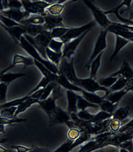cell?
Segmentation results:
<instances>
[{"label":"cell","instance_id":"6da1fadb","mask_svg":"<svg viewBox=\"0 0 133 152\" xmlns=\"http://www.w3.org/2000/svg\"><path fill=\"white\" fill-rule=\"evenodd\" d=\"M19 45L24 50H25V51L30 56V57H32L33 59V60H36V61L39 62V63L43 64L46 68L49 70H50L52 73L55 75H59V69L58 67L55 65L54 63H51L49 60H46L44 59L43 57L41 56L40 53L38 52V50L35 48L30 43L27 41V39L24 37H22L20 40Z\"/></svg>","mask_w":133,"mask_h":152},{"label":"cell","instance_id":"7a4b0ae2","mask_svg":"<svg viewBox=\"0 0 133 152\" xmlns=\"http://www.w3.org/2000/svg\"><path fill=\"white\" fill-rule=\"evenodd\" d=\"M24 37L38 50V52L40 53L41 56L44 59L47 60L46 50L49 47V43H50L51 40L52 39L51 32L49 31H44V32H41L40 34L37 35L35 37H32V36H29L27 34H25Z\"/></svg>","mask_w":133,"mask_h":152},{"label":"cell","instance_id":"3957f363","mask_svg":"<svg viewBox=\"0 0 133 152\" xmlns=\"http://www.w3.org/2000/svg\"><path fill=\"white\" fill-rule=\"evenodd\" d=\"M62 95H63V93H62L61 91V87L57 85L56 88L53 90L52 94H51L49 98H47L45 100H39L38 102V105H39V107L42 108L44 112H46L49 118H51L52 114L56 110V108L58 107L56 105V101L61 96H62Z\"/></svg>","mask_w":133,"mask_h":152},{"label":"cell","instance_id":"277c9868","mask_svg":"<svg viewBox=\"0 0 133 152\" xmlns=\"http://www.w3.org/2000/svg\"><path fill=\"white\" fill-rule=\"evenodd\" d=\"M73 84H74L76 86H78V87L81 88L82 89L85 90V91H88V92L95 93V94H97V92H98V91L104 92L105 93V95H104V96L103 98L106 97L109 94L111 93L110 89H107V88H104V87L101 86L97 81H95V80L92 79L91 78H80L77 77L73 81Z\"/></svg>","mask_w":133,"mask_h":152},{"label":"cell","instance_id":"5b68a950","mask_svg":"<svg viewBox=\"0 0 133 152\" xmlns=\"http://www.w3.org/2000/svg\"><path fill=\"white\" fill-rule=\"evenodd\" d=\"M85 5L89 8L90 11L92 13L93 16H94L95 23H98L99 26H101V29H107L110 26V25L112 24V21H110L107 18V15L103 12L102 10H101L99 8H98L93 2L91 1H88V0H85L83 1Z\"/></svg>","mask_w":133,"mask_h":152},{"label":"cell","instance_id":"8992f818","mask_svg":"<svg viewBox=\"0 0 133 152\" xmlns=\"http://www.w3.org/2000/svg\"><path fill=\"white\" fill-rule=\"evenodd\" d=\"M24 12L30 15H41L46 16V9L50 6L46 1H21Z\"/></svg>","mask_w":133,"mask_h":152},{"label":"cell","instance_id":"52a82bcc","mask_svg":"<svg viewBox=\"0 0 133 152\" xmlns=\"http://www.w3.org/2000/svg\"><path fill=\"white\" fill-rule=\"evenodd\" d=\"M49 124L51 126L56 124H65L68 129L76 127L75 123L71 120L70 115L68 112L64 111L62 108L57 107L51 118H49Z\"/></svg>","mask_w":133,"mask_h":152},{"label":"cell","instance_id":"ba28073f","mask_svg":"<svg viewBox=\"0 0 133 152\" xmlns=\"http://www.w3.org/2000/svg\"><path fill=\"white\" fill-rule=\"evenodd\" d=\"M108 33L107 29H101L100 34H99L97 40H96L94 50H93L92 53L91 57H89V60H88L87 63L85 65V67L87 69L90 68V65H91L92 62L98 57L101 53L104 51V49L107 47V35Z\"/></svg>","mask_w":133,"mask_h":152},{"label":"cell","instance_id":"9c48e42d","mask_svg":"<svg viewBox=\"0 0 133 152\" xmlns=\"http://www.w3.org/2000/svg\"><path fill=\"white\" fill-rule=\"evenodd\" d=\"M96 25L95 21L92 20L89 22L87 24L84 25V26H80V27H72L69 28L68 31L66 32V34L61 38V40L64 42V44L66 43V42H70V41L73 40V39H76V38L80 37V36L86 32L88 30H91L92 28L94 27Z\"/></svg>","mask_w":133,"mask_h":152},{"label":"cell","instance_id":"30bf717a","mask_svg":"<svg viewBox=\"0 0 133 152\" xmlns=\"http://www.w3.org/2000/svg\"><path fill=\"white\" fill-rule=\"evenodd\" d=\"M58 69L59 74L63 75L70 82L73 83V81L77 78L74 69L73 59L69 60V59L62 57L60 64L58 66Z\"/></svg>","mask_w":133,"mask_h":152},{"label":"cell","instance_id":"8fae6325","mask_svg":"<svg viewBox=\"0 0 133 152\" xmlns=\"http://www.w3.org/2000/svg\"><path fill=\"white\" fill-rule=\"evenodd\" d=\"M90 30L86 31V32H84L82 36H80V37L76 38V39H73V40L70 41V42L65 43L64 45L63 50H62V53H63L64 58L66 59H73L74 57L75 52H76V49L78 48V46L80 45V44L82 42V41L83 40L85 37H86V35L88 34V32H89Z\"/></svg>","mask_w":133,"mask_h":152},{"label":"cell","instance_id":"7c38bea8","mask_svg":"<svg viewBox=\"0 0 133 152\" xmlns=\"http://www.w3.org/2000/svg\"><path fill=\"white\" fill-rule=\"evenodd\" d=\"M19 65H24V67L29 66H33V65H34V60L30 57H25V56L21 55V54L15 53V55H14L13 61H12V64L8 66V68L2 70V71L0 72V74L8 72L12 68H14L15 66H18Z\"/></svg>","mask_w":133,"mask_h":152},{"label":"cell","instance_id":"4fadbf2b","mask_svg":"<svg viewBox=\"0 0 133 152\" xmlns=\"http://www.w3.org/2000/svg\"><path fill=\"white\" fill-rule=\"evenodd\" d=\"M2 15L16 21L17 23L21 24L24 20L29 18L30 15L24 11V9H7L2 12Z\"/></svg>","mask_w":133,"mask_h":152},{"label":"cell","instance_id":"5bb4252c","mask_svg":"<svg viewBox=\"0 0 133 152\" xmlns=\"http://www.w3.org/2000/svg\"><path fill=\"white\" fill-rule=\"evenodd\" d=\"M107 31H108V32H112L116 36H120V37L127 39V40H130L133 38V32L128 30L126 28L123 27L121 23L113 22L112 24L110 25V27L107 29Z\"/></svg>","mask_w":133,"mask_h":152},{"label":"cell","instance_id":"9a60e30c","mask_svg":"<svg viewBox=\"0 0 133 152\" xmlns=\"http://www.w3.org/2000/svg\"><path fill=\"white\" fill-rule=\"evenodd\" d=\"M45 19V23L43 26L47 31L52 30L55 28L61 27V26H64L63 24V18L60 16H53V15H46L44 16Z\"/></svg>","mask_w":133,"mask_h":152},{"label":"cell","instance_id":"2e32d148","mask_svg":"<svg viewBox=\"0 0 133 152\" xmlns=\"http://www.w3.org/2000/svg\"><path fill=\"white\" fill-rule=\"evenodd\" d=\"M110 75L113 77H123L130 81L133 78V69L131 68L128 62L124 60L120 69H118Z\"/></svg>","mask_w":133,"mask_h":152},{"label":"cell","instance_id":"e0dca14e","mask_svg":"<svg viewBox=\"0 0 133 152\" xmlns=\"http://www.w3.org/2000/svg\"><path fill=\"white\" fill-rule=\"evenodd\" d=\"M66 97H67V109L66 112L70 115L76 114L78 112L77 109V101H78L79 94L71 91H66Z\"/></svg>","mask_w":133,"mask_h":152},{"label":"cell","instance_id":"ac0fdd59","mask_svg":"<svg viewBox=\"0 0 133 152\" xmlns=\"http://www.w3.org/2000/svg\"><path fill=\"white\" fill-rule=\"evenodd\" d=\"M4 29L6 30V32H8V34L12 36V39H14L17 44H19L20 40L25 34H26V31L24 28L23 25H19V26H13L11 28H7L5 26H2Z\"/></svg>","mask_w":133,"mask_h":152},{"label":"cell","instance_id":"d6986e66","mask_svg":"<svg viewBox=\"0 0 133 152\" xmlns=\"http://www.w3.org/2000/svg\"><path fill=\"white\" fill-rule=\"evenodd\" d=\"M104 147H105V145L98 144V143L96 142L95 139H94V137H92V139L91 140H89V142H86L85 144L82 145L77 152H93L95 151H97L98 150V149Z\"/></svg>","mask_w":133,"mask_h":152},{"label":"cell","instance_id":"ffe728a7","mask_svg":"<svg viewBox=\"0 0 133 152\" xmlns=\"http://www.w3.org/2000/svg\"><path fill=\"white\" fill-rule=\"evenodd\" d=\"M26 74L25 73H12V72H5L3 74H0V82L5 83V84L9 85L10 83L15 81L18 78L25 77Z\"/></svg>","mask_w":133,"mask_h":152},{"label":"cell","instance_id":"44dd1931","mask_svg":"<svg viewBox=\"0 0 133 152\" xmlns=\"http://www.w3.org/2000/svg\"><path fill=\"white\" fill-rule=\"evenodd\" d=\"M129 42H130L129 40H127V39H123V38L120 37V36H116L115 48H114L112 55H111V57H110V61L112 62L113 60L115 59V57L118 55V53H120V50L123 48L126 45H127Z\"/></svg>","mask_w":133,"mask_h":152},{"label":"cell","instance_id":"7402d4cb","mask_svg":"<svg viewBox=\"0 0 133 152\" xmlns=\"http://www.w3.org/2000/svg\"><path fill=\"white\" fill-rule=\"evenodd\" d=\"M129 91L128 90H127V88L121 90V91H115V92H111L110 94H109L107 96L104 97V99H106L107 100L112 102V103L117 104V105H118V103L120 102V101L121 100L122 98H123V96H125L126 94Z\"/></svg>","mask_w":133,"mask_h":152},{"label":"cell","instance_id":"603a6c76","mask_svg":"<svg viewBox=\"0 0 133 152\" xmlns=\"http://www.w3.org/2000/svg\"><path fill=\"white\" fill-rule=\"evenodd\" d=\"M39 100H38V99H33V98H32V97L30 96L28 99H27L26 100L24 101L21 105H19L17 107V110L16 112H15V117H18V115L26 112L28 108H29L30 107L32 106L33 105H34V104L36 103L38 104V102H39Z\"/></svg>","mask_w":133,"mask_h":152},{"label":"cell","instance_id":"cb8c5ba5","mask_svg":"<svg viewBox=\"0 0 133 152\" xmlns=\"http://www.w3.org/2000/svg\"><path fill=\"white\" fill-rule=\"evenodd\" d=\"M129 115V106L121 107L116 109V111L112 115V118L120 122H123L126 119H127Z\"/></svg>","mask_w":133,"mask_h":152},{"label":"cell","instance_id":"d4e9b609","mask_svg":"<svg viewBox=\"0 0 133 152\" xmlns=\"http://www.w3.org/2000/svg\"><path fill=\"white\" fill-rule=\"evenodd\" d=\"M25 31H26V34L35 37L37 35L40 34L41 32L46 31V29L44 28L43 25H32V24H27L23 25Z\"/></svg>","mask_w":133,"mask_h":152},{"label":"cell","instance_id":"484cf974","mask_svg":"<svg viewBox=\"0 0 133 152\" xmlns=\"http://www.w3.org/2000/svg\"><path fill=\"white\" fill-rule=\"evenodd\" d=\"M46 57H47V60H49L51 63H54L55 65H56L58 67L59 64L61 63V60L62 57H63V53H58V52H55L52 50H51L50 48H47L46 50Z\"/></svg>","mask_w":133,"mask_h":152},{"label":"cell","instance_id":"4316f807","mask_svg":"<svg viewBox=\"0 0 133 152\" xmlns=\"http://www.w3.org/2000/svg\"><path fill=\"white\" fill-rule=\"evenodd\" d=\"M66 3L65 4H59L58 2L55 4H52L50 6L48 7L46 9V15H53V16H60L61 14H62Z\"/></svg>","mask_w":133,"mask_h":152},{"label":"cell","instance_id":"83f0119b","mask_svg":"<svg viewBox=\"0 0 133 152\" xmlns=\"http://www.w3.org/2000/svg\"><path fill=\"white\" fill-rule=\"evenodd\" d=\"M103 56V52L101 53L92 62L91 65H90V76L89 78H92V79L95 80L96 77H97V73L98 71L100 66H101V58Z\"/></svg>","mask_w":133,"mask_h":152},{"label":"cell","instance_id":"f1b7e54d","mask_svg":"<svg viewBox=\"0 0 133 152\" xmlns=\"http://www.w3.org/2000/svg\"><path fill=\"white\" fill-rule=\"evenodd\" d=\"M81 96L85 99H86V100H88L89 102H92V103L93 104H96V105H98V106L99 104L101 103L103 101V99H104L103 97L100 96L98 95L95 93L88 92V91H86L85 90L81 93Z\"/></svg>","mask_w":133,"mask_h":152},{"label":"cell","instance_id":"f546056e","mask_svg":"<svg viewBox=\"0 0 133 152\" xmlns=\"http://www.w3.org/2000/svg\"><path fill=\"white\" fill-rule=\"evenodd\" d=\"M34 65L38 68V69L41 72L42 75H43V77H46V78H50L51 80H52L53 81L55 82V80H56V78H57L58 75H55L54 73H52L50 70L48 69L43 64L39 63V62L34 60Z\"/></svg>","mask_w":133,"mask_h":152},{"label":"cell","instance_id":"4dcf8cb0","mask_svg":"<svg viewBox=\"0 0 133 152\" xmlns=\"http://www.w3.org/2000/svg\"><path fill=\"white\" fill-rule=\"evenodd\" d=\"M89 108H99V106L96 104H93L92 102H89L88 100L85 99L81 95H79L78 101H77V109L78 111L86 110Z\"/></svg>","mask_w":133,"mask_h":152},{"label":"cell","instance_id":"1f68e13d","mask_svg":"<svg viewBox=\"0 0 133 152\" xmlns=\"http://www.w3.org/2000/svg\"><path fill=\"white\" fill-rule=\"evenodd\" d=\"M45 19L43 16L41 15H30L28 18L21 23V25L32 24V25H44Z\"/></svg>","mask_w":133,"mask_h":152},{"label":"cell","instance_id":"d6a6232c","mask_svg":"<svg viewBox=\"0 0 133 152\" xmlns=\"http://www.w3.org/2000/svg\"><path fill=\"white\" fill-rule=\"evenodd\" d=\"M117 105H118L117 104H114L110 102V101L107 100L106 99H104L102 102L99 104V108L101 111H104V112L113 115L114 112L116 111V109H117Z\"/></svg>","mask_w":133,"mask_h":152},{"label":"cell","instance_id":"836d02e7","mask_svg":"<svg viewBox=\"0 0 133 152\" xmlns=\"http://www.w3.org/2000/svg\"><path fill=\"white\" fill-rule=\"evenodd\" d=\"M129 81H128L126 78H123V77H119L117 81L114 83V85L110 88V91L111 92H115V91H121L125 88H126L129 85Z\"/></svg>","mask_w":133,"mask_h":152},{"label":"cell","instance_id":"e575fe53","mask_svg":"<svg viewBox=\"0 0 133 152\" xmlns=\"http://www.w3.org/2000/svg\"><path fill=\"white\" fill-rule=\"evenodd\" d=\"M111 118H112V115H111V114H109L107 113V112L101 110L100 112H98L97 114L94 115L92 120L91 121V122L93 124L101 123V122L109 120V119H110Z\"/></svg>","mask_w":133,"mask_h":152},{"label":"cell","instance_id":"d590c367","mask_svg":"<svg viewBox=\"0 0 133 152\" xmlns=\"http://www.w3.org/2000/svg\"><path fill=\"white\" fill-rule=\"evenodd\" d=\"M64 45V42L60 39H52L48 48L55 52L61 53L63 50Z\"/></svg>","mask_w":133,"mask_h":152},{"label":"cell","instance_id":"8d00e7d4","mask_svg":"<svg viewBox=\"0 0 133 152\" xmlns=\"http://www.w3.org/2000/svg\"><path fill=\"white\" fill-rule=\"evenodd\" d=\"M118 78L119 77H113V76L110 75L108 77H105V78H102L101 79H99L98 82L100 85L104 87V88L110 89V88H111L114 84V83L117 81Z\"/></svg>","mask_w":133,"mask_h":152},{"label":"cell","instance_id":"74e56055","mask_svg":"<svg viewBox=\"0 0 133 152\" xmlns=\"http://www.w3.org/2000/svg\"><path fill=\"white\" fill-rule=\"evenodd\" d=\"M16 110L17 107H9V108H2L0 111V117L4 118H8V119L17 118V117H15Z\"/></svg>","mask_w":133,"mask_h":152},{"label":"cell","instance_id":"f35d334b","mask_svg":"<svg viewBox=\"0 0 133 152\" xmlns=\"http://www.w3.org/2000/svg\"><path fill=\"white\" fill-rule=\"evenodd\" d=\"M69 28L66 27V26H61V27L55 28L51 31V36H52V39H61L63 37L66 32L68 31Z\"/></svg>","mask_w":133,"mask_h":152},{"label":"cell","instance_id":"ab89813d","mask_svg":"<svg viewBox=\"0 0 133 152\" xmlns=\"http://www.w3.org/2000/svg\"><path fill=\"white\" fill-rule=\"evenodd\" d=\"M57 85V83L55 82V81H52L50 84H48L46 88H43V93H42V95L39 100H45V99H46L47 98H49V97L50 96L51 94H52L53 90L56 88V86Z\"/></svg>","mask_w":133,"mask_h":152},{"label":"cell","instance_id":"60d3db41","mask_svg":"<svg viewBox=\"0 0 133 152\" xmlns=\"http://www.w3.org/2000/svg\"><path fill=\"white\" fill-rule=\"evenodd\" d=\"M27 121L26 118H14L12 119L8 118H4L0 117V124L4 125H14L16 124L23 123V122Z\"/></svg>","mask_w":133,"mask_h":152},{"label":"cell","instance_id":"b9f144b4","mask_svg":"<svg viewBox=\"0 0 133 152\" xmlns=\"http://www.w3.org/2000/svg\"><path fill=\"white\" fill-rule=\"evenodd\" d=\"M0 19H1V23H2L1 26H5V27L11 28V27H13V26H19V25H21L20 23H17L16 21L10 19V18L2 15L1 13H0Z\"/></svg>","mask_w":133,"mask_h":152},{"label":"cell","instance_id":"7bdbcfd3","mask_svg":"<svg viewBox=\"0 0 133 152\" xmlns=\"http://www.w3.org/2000/svg\"><path fill=\"white\" fill-rule=\"evenodd\" d=\"M52 81H52V80H51L50 78H46V77H43V78H42V79L40 80V81H39V84H38L37 85H36V87H35V88H33V89L31 90V91H30V92L28 93V94H27V95L30 96V94H32L33 93L36 92V91H38V90L41 89V88H45L46 87V86L48 85V84H50V83L52 82Z\"/></svg>","mask_w":133,"mask_h":152},{"label":"cell","instance_id":"ee69618b","mask_svg":"<svg viewBox=\"0 0 133 152\" xmlns=\"http://www.w3.org/2000/svg\"><path fill=\"white\" fill-rule=\"evenodd\" d=\"M81 133L82 131L77 127L70 128V129H68V131H67V139H68V140L74 142L75 140H76L80 137Z\"/></svg>","mask_w":133,"mask_h":152},{"label":"cell","instance_id":"f6af8a7d","mask_svg":"<svg viewBox=\"0 0 133 152\" xmlns=\"http://www.w3.org/2000/svg\"><path fill=\"white\" fill-rule=\"evenodd\" d=\"M122 126H123V125L121 124V122L117 120H115V119H113V118H111L108 124L109 131L112 132V133H118Z\"/></svg>","mask_w":133,"mask_h":152},{"label":"cell","instance_id":"bcb514c9","mask_svg":"<svg viewBox=\"0 0 133 152\" xmlns=\"http://www.w3.org/2000/svg\"><path fill=\"white\" fill-rule=\"evenodd\" d=\"M8 88V84H5V83L0 82V105L6 102Z\"/></svg>","mask_w":133,"mask_h":152},{"label":"cell","instance_id":"7dc6e473","mask_svg":"<svg viewBox=\"0 0 133 152\" xmlns=\"http://www.w3.org/2000/svg\"><path fill=\"white\" fill-rule=\"evenodd\" d=\"M76 116L78 117L80 120L85 121H91L94 115L91 114L87 110H82L78 111V112L76 113Z\"/></svg>","mask_w":133,"mask_h":152},{"label":"cell","instance_id":"c3c4849f","mask_svg":"<svg viewBox=\"0 0 133 152\" xmlns=\"http://www.w3.org/2000/svg\"><path fill=\"white\" fill-rule=\"evenodd\" d=\"M8 9H23V5L21 1L10 0L8 1Z\"/></svg>","mask_w":133,"mask_h":152},{"label":"cell","instance_id":"681fc988","mask_svg":"<svg viewBox=\"0 0 133 152\" xmlns=\"http://www.w3.org/2000/svg\"><path fill=\"white\" fill-rule=\"evenodd\" d=\"M73 142L70 140H67L64 143L58 148V152H70L71 151V145Z\"/></svg>","mask_w":133,"mask_h":152},{"label":"cell","instance_id":"f907efd6","mask_svg":"<svg viewBox=\"0 0 133 152\" xmlns=\"http://www.w3.org/2000/svg\"><path fill=\"white\" fill-rule=\"evenodd\" d=\"M12 149H13L15 152H29L32 150L33 148L21 145H12Z\"/></svg>","mask_w":133,"mask_h":152},{"label":"cell","instance_id":"816d5d0a","mask_svg":"<svg viewBox=\"0 0 133 152\" xmlns=\"http://www.w3.org/2000/svg\"><path fill=\"white\" fill-rule=\"evenodd\" d=\"M120 148H123L129 152H133V140H129L124 142L119 145Z\"/></svg>","mask_w":133,"mask_h":152},{"label":"cell","instance_id":"f5cc1de1","mask_svg":"<svg viewBox=\"0 0 133 152\" xmlns=\"http://www.w3.org/2000/svg\"><path fill=\"white\" fill-rule=\"evenodd\" d=\"M130 128H133V119H132L130 121H129L126 124L123 125L120 129V130H119L118 133H123V132L126 131L127 129H130Z\"/></svg>","mask_w":133,"mask_h":152},{"label":"cell","instance_id":"db71d44e","mask_svg":"<svg viewBox=\"0 0 133 152\" xmlns=\"http://www.w3.org/2000/svg\"><path fill=\"white\" fill-rule=\"evenodd\" d=\"M0 152H15L13 149H8L0 145Z\"/></svg>","mask_w":133,"mask_h":152},{"label":"cell","instance_id":"11a10c76","mask_svg":"<svg viewBox=\"0 0 133 152\" xmlns=\"http://www.w3.org/2000/svg\"><path fill=\"white\" fill-rule=\"evenodd\" d=\"M5 125L1 124H0V133H5Z\"/></svg>","mask_w":133,"mask_h":152},{"label":"cell","instance_id":"9f6ffc18","mask_svg":"<svg viewBox=\"0 0 133 152\" xmlns=\"http://www.w3.org/2000/svg\"><path fill=\"white\" fill-rule=\"evenodd\" d=\"M3 11H5V8H4L3 4H2V1L0 0V13H2Z\"/></svg>","mask_w":133,"mask_h":152},{"label":"cell","instance_id":"6f0895ef","mask_svg":"<svg viewBox=\"0 0 133 152\" xmlns=\"http://www.w3.org/2000/svg\"><path fill=\"white\" fill-rule=\"evenodd\" d=\"M8 142V139H1L0 138V145L4 144V143L7 142Z\"/></svg>","mask_w":133,"mask_h":152},{"label":"cell","instance_id":"680465c9","mask_svg":"<svg viewBox=\"0 0 133 152\" xmlns=\"http://www.w3.org/2000/svg\"><path fill=\"white\" fill-rule=\"evenodd\" d=\"M126 88H127V90H128L129 92V91H132L133 92V84H131V85L128 86Z\"/></svg>","mask_w":133,"mask_h":152},{"label":"cell","instance_id":"91938a15","mask_svg":"<svg viewBox=\"0 0 133 152\" xmlns=\"http://www.w3.org/2000/svg\"><path fill=\"white\" fill-rule=\"evenodd\" d=\"M129 19H130V20H133V9H132L131 12H130Z\"/></svg>","mask_w":133,"mask_h":152},{"label":"cell","instance_id":"94428289","mask_svg":"<svg viewBox=\"0 0 133 152\" xmlns=\"http://www.w3.org/2000/svg\"><path fill=\"white\" fill-rule=\"evenodd\" d=\"M119 152H129V151H128L126 150V149L120 148V151H119Z\"/></svg>","mask_w":133,"mask_h":152},{"label":"cell","instance_id":"6125c7cd","mask_svg":"<svg viewBox=\"0 0 133 152\" xmlns=\"http://www.w3.org/2000/svg\"><path fill=\"white\" fill-rule=\"evenodd\" d=\"M133 84V78H132V79L131 80V81H129V85H128V86L131 85V84Z\"/></svg>","mask_w":133,"mask_h":152},{"label":"cell","instance_id":"be15d7a7","mask_svg":"<svg viewBox=\"0 0 133 152\" xmlns=\"http://www.w3.org/2000/svg\"><path fill=\"white\" fill-rule=\"evenodd\" d=\"M131 7H132V9H133V1L132 2V5H131Z\"/></svg>","mask_w":133,"mask_h":152},{"label":"cell","instance_id":"e7e4bbea","mask_svg":"<svg viewBox=\"0 0 133 152\" xmlns=\"http://www.w3.org/2000/svg\"><path fill=\"white\" fill-rule=\"evenodd\" d=\"M129 42H133V38H132V39H130V40H129Z\"/></svg>","mask_w":133,"mask_h":152},{"label":"cell","instance_id":"03108f58","mask_svg":"<svg viewBox=\"0 0 133 152\" xmlns=\"http://www.w3.org/2000/svg\"><path fill=\"white\" fill-rule=\"evenodd\" d=\"M2 24V23H1V19H0V25Z\"/></svg>","mask_w":133,"mask_h":152}]
</instances>
